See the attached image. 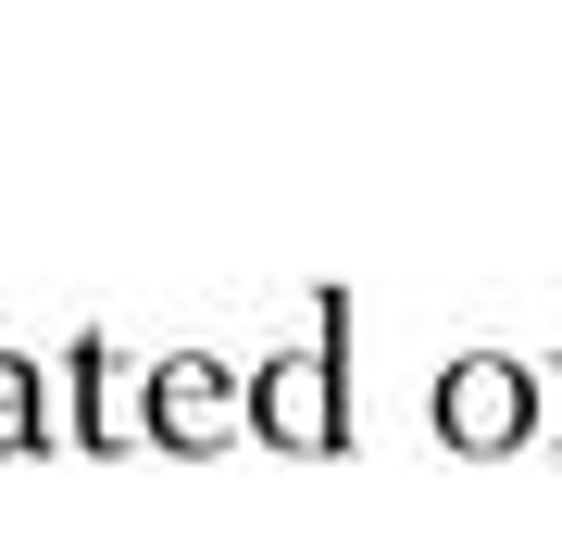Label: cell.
I'll return each mask as SVG.
<instances>
[{
  "mask_svg": "<svg viewBox=\"0 0 562 550\" xmlns=\"http://www.w3.org/2000/svg\"><path fill=\"white\" fill-rule=\"evenodd\" d=\"M138 426H150V450H176V463H213L225 438H250V363H225V350H162Z\"/></svg>",
  "mask_w": 562,
  "mask_h": 550,
  "instance_id": "2",
  "label": "cell"
},
{
  "mask_svg": "<svg viewBox=\"0 0 562 550\" xmlns=\"http://www.w3.org/2000/svg\"><path fill=\"white\" fill-rule=\"evenodd\" d=\"M250 438L288 450V463H325V450L362 438V413H350V301H338V288L313 301V326L288 350L250 363Z\"/></svg>",
  "mask_w": 562,
  "mask_h": 550,
  "instance_id": "1",
  "label": "cell"
},
{
  "mask_svg": "<svg viewBox=\"0 0 562 550\" xmlns=\"http://www.w3.org/2000/svg\"><path fill=\"white\" fill-rule=\"evenodd\" d=\"M63 413H50V363H25V350H0V463H25V450H50Z\"/></svg>",
  "mask_w": 562,
  "mask_h": 550,
  "instance_id": "5",
  "label": "cell"
},
{
  "mask_svg": "<svg viewBox=\"0 0 562 550\" xmlns=\"http://www.w3.org/2000/svg\"><path fill=\"white\" fill-rule=\"evenodd\" d=\"M63 363H76V450H125V438H150V426H138V413H150V363H125L113 338H76Z\"/></svg>",
  "mask_w": 562,
  "mask_h": 550,
  "instance_id": "4",
  "label": "cell"
},
{
  "mask_svg": "<svg viewBox=\"0 0 562 550\" xmlns=\"http://www.w3.org/2000/svg\"><path fill=\"white\" fill-rule=\"evenodd\" d=\"M525 426H538V375H525V363H501V350H462V363L438 375V438H450V450L501 463Z\"/></svg>",
  "mask_w": 562,
  "mask_h": 550,
  "instance_id": "3",
  "label": "cell"
}]
</instances>
